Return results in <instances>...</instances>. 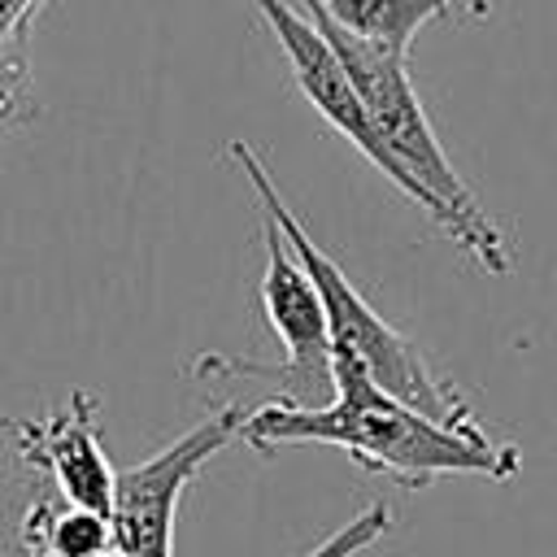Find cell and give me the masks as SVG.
I'll return each instance as SVG.
<instances>
[{
    "mask_svg": "<svg viewBox=\"0 0 557 557\" xmlns=\"http://www.w3.org/2000/svg\"><path fill=\"white\" fill-rule=\"evenodd\" d=\"M239 440L261 453H274L283 444H331L366 470L392 474L405 487H426L440 474L513 479L522 461L513 444L470 440L422 418L418 409L374 387L344 357H335V400L326 409H296L278 396H265L248 409Z\"/></svg>",
    "mask_w": 557,
    "mask_h": 557,
    "instance_id": "1",
    "label": "cell"
},
{
    "mask_svg": "<svg viewBox=\"0 0 557 557\" xmlns=\"http://www.w3.org/2000/svg\"><path fill=\"white\" fill-rule=\"evenodd\" d=\"M231 157H235V165L244 170V178L252 183V191H257V200H261V213L283 231L287 248H292L296 261L309 270L313 287H318V296H322V309H326L331 357L352 361L374 387H383V392L396 396L400 405L418 409L422 418H431V422H440V426H448V431H457V435H470V440H492V435L483 431V422L474 418L466 392H461L453 379H444V374H440V370H435V366H431L357 287H352V278L318 248V239L305 231V222L292 213V205H287L283 191L274 187V178H270V170L261 165V157H257L244 139L231 144Z\"/></svg>",
    "mask_w": 557,
    "mask_h": 557,
    "instance_id": "2",
    "label": "cell"
},
{
    "mask_svg": "<svg viewBox=\"0 0 557 557\" xmlns=\"http://www.w3.org/2000/svg\"><path fill=\"white\" fill-rule=\"evenodd\" d=\"M296 4L318 22L326 44L339 52V61H344L366 113H370V126H374L379 144L409 174V183L418 191V209L470 261H479L487 274H509V248H505L496 222L474 200V191L453 170L444 144L435 139V126H431V117H426V109H422V100L413 91L405 57L383 48V44H370V39H357V35L339 30L313 0H296Z\"/></svg>",
    "mask_w": 557,
    "mask_h": 557,
    "instance_id": "3",
    "label": "cell"
},
{
    "mask_svg": "<svg viewBox=\"0 0 557 557\" xmlns=\"http://www.w3.org/2000/svg\"><path fill=\"white\" fill-rule=\"evenodd\" d=\"M261 239H265V274H261L257 292H261L265 322L283 344V361L278 366H252V361L205 357L196 366V374L278 379V400H287L296 409H326L335 400V357H331V326H326L322 296L270 218L261 222Z\"/></svg>",
    "mask_w": 557,
    "mask_h": 557,
    "instance_id": "4",
    "label": "cell"
},
{
    "mask_svg": "<svg viewBox=\"0 0 557 557\" xmlns=\"http://www.w3.org/2000/svg\"><path fill=\"white\" fill-rule=\"evenodd\" d=\"M244 418H248V409H239V405L218 409L213 418L183 431L157 457L117 470L113 509H109L113 557H174L178 496L213 453H222L231 440H239Z\"/></svg>",
    "mask_w": 557,
    "mask_h": 557,
    "instance_id": "5",
    "label": "cell"
},
{
    "mask_svg": "<svg viewBox=\"0 0 557 557\" xmlns=\"http://www.w3.org/2000/svg\"><path fill=\"white\" fill-rule=\"evenodd\" d=\"M257 9H261V17H265V26L274 30V39H278V48H283V57H287V65H292V78H296V87L305 91V100L331 122V131H339L392 187H400V196L405 200H413L418 205V191H413V183H409V174L392 161V152L379 144V135H374V126H370V113H366V104H361V96H357V87H352V78H348V70H344V61H339V52L326 44V35L318 30V22L296 4V0H252Z\"/></svg>",
    "mask_w": 557,
    "mask_h": 557,
    "instance_id": "6",
    "label": "cell"
},
{
    "mask_svg": "<svg viewBox=\"0 0 557 557\" xmlns=\"http://www.w3.org/2000/svg\"><path fill=\"white\" fill-rule=\"evenodd\" d=\"M100 400L91 392H70L65 409L48 413L44 422H13L4 418L0 426L13 440L17 461L44 470L57 492L65 496V505L78 509H96L109 513L113 509V487H117V470L100 444V426H96Z\"/></svg>",
    "mask_w": 557,
    "mask_h": 557,
    "instance_id": "7",
    "label": "cell"
},
{
    "mask_svg": "<svg viewBox=\"0 0 557 557\" xmlns=\"http://www.w3.org/2000/svg\"><path fill=\"white\" fill-rule=\"evenodd\" d=\"M339 30L357 35V39H370V44H383L392 52H409L413 35L448 13L457 0H313Z\"/></svg>",
    "mask_w": 557,
    "mask_h": 557,
    "instance_id": "8",
    "label": "cell"
},
{
    "mask_svg": "<svg viewBox=\"0 0 557 557\" xmlns=\"http://www.w3.org/2000/svg\"><path fill=\"white\" fill-rule=\"evenodd\" d=\"M22 535L30 544V557H109L113 553V527L109 513L96 509H52V505H35L22 522Z\"/></svg>",
    "mask_w": 557,
    "mask_h": 557,
    "instance_id": "9",
    "label": "cell"
},
{
    "mask_svg": "<svg viewBox=\"0 0 557 557\" xmlns=\"http://www.w3.org/2000/svg\"><path fill=\"white\" fill-rule=\"evenodd\" d=\"M35 117L30 83V13L0 17V135Z\"/></svg>",
    "mask_w": 557,
    "mask_h": 557,
    "instance_id": "10",
    "label": "cell"
},
{
    "mask_svg": "<svg viewBox=\"0 0 557 557\" xmlns=\"http://www.w3.org/2000/svg\"><path fill=\"white\" fill-rule=\"evenodd\" d=\"M387 527H392L387 505H370V509H361L357 518H348L335 535H326L309 557H357V553H361V548H370Z\"/></svg>",
    "mask_w": 557,
    "mask_h": 557,
    "instance_id": "11",
    "label": "cell"
},
{
    "mask_svg": "<svg viewBox=\"0 0 557 557\" xmlns=\"http://www.w3.org/2000/svg\"><path fill=\"white\" fill-rule=\"evenodd\" d=\"M0 17H4V13H0Z\"/></svg>",
    "mask_w": 557,
    "mask_h": 557,
    "instance_id": "12",
    "label": "cell"
}]
</instances>
